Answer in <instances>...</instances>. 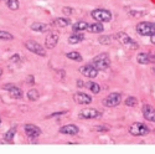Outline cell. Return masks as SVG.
<instances>
[{
    "instance_id": "6da1fadb",
    "label": "cell",
    "mask_w": 155,
    "mask_h": 154,
    "mask_svg": "<svg viewBox=\"0 0 155 154\" xmlns=\"http://www.w3.org/2000/svg\"><path fill=\"white\" fill-rule=\"evenodd\" d=\"M110 59H109V55L107 52H102V54H98L97 56H94L91 61L92 65L98 70V71H106L107 69H109L110 66Z\"/></svg>"
},
{
    "instance_id": "7a4b0ae2",
    "label": "cell",
    "mask_w": 155,
    "mask_h": 154,
    "mask_svg": "<svg viewBox=\"0 0 155 154\" xmlns=\"http://www.w3.org/2000/svg\"><path fill=\"white\" fill-rule=\"evenodd\" d=\"M135 30L139 35L141 36H153L155 35V22L151 21H143V22H138Z\"/></svg>"
},
{
    "instance_id": "3957f363",
    "label": "cell",
    "mask_w": 155,
    "mask_h": 154,
    "mask_svg": "<svg viewBox=\"0 0 155 154\" xmlns=\"http://www.w3.org/2000/svg\"><path fill=\"white\" fill-rule=\"evenodd\" d=\"M91 16L92 19H94L96 21H99V22H109L112 20V12L107 9H102V8H98V9H94L92 10L91 12Z\"/></svg>"
},
{
    "instance_id": "277c9868",
    "label": "cell",
    "mask_w": 155,
    "mask_h": 154,
    "mask_svg": "<svg viewBox=\"0 0 155 154\" xmlns=\"http://www.w3.org/2000/svg\"><path fill=\"white\" fill-rule=\"evenodd\" d=\"M114 38H115V40H118L123 46H127V47L132 49V50H135V49L139 47V45L133 40V38L129 36L128 34L123 32V31H119V32L115 34L114 35Z\"/></svg>"
},
{
    "instance_id": "5b68a950",
    "label": "cell",
    "mask_w": 155,
    "mask_h": 154,
    "mask_svg": "<svg viewBox=\"0 0 155 154\" xmlns=\"http://www.w3.org/2000/svg\"><path fill=\"white\" fill-rule=\"evenodd\" d=\"M24 46L26 47V50H29L30 52L37 55V56H40V57H45L46 56V49L44 46H41L40 44H38L37 41L35 40H28V41H25Z\"/></svg>"
},
{
    "instance_id": "8992f818",
    "label": "cell",
    "mask_w": 155,
    "mask_h": 154,
    "mask_svg": "<svg viewBox=\"0 0 155 154\" xmlns=\"http://www.w3.org/2000/svg\"><path fill=\"white\" fill-rule=\"evenodd\" d=\"M120 103H122V93L119 92H112L103 99V106L108 108L118 107Z\"/></svg>"
},
{
    "instance_id": "52a82bcc",
    "label": "cell",
    "mask_w": 155,
    "mask_h": 154,
    "mask_svg": "<svg viewBox=\"0 0 155 154\" xmlns=\"http://www.w3.org/2000/svg\"><path fill=\"white\" fill-rule=\"evenodd\" d=\"M150 132L149 127L145 126L144 123H140V122H135L133 123L130 127H129V133L134 137H144Z\"/></svg>"
},
{
    "instance_id": "ba28073f",
    "label": "cell",
    "mask_w": 155,
    "mask_h": 154,
    "mask_svg": "<svg viewBox=\"0 0 155 154\" xmlns=\"http://www.w3.org/2000/svg\"><path fill=\"white\" fill-rule=\"evenodd\" d=\"M3 89H5V91L9 93V96L11 98H14V99H21L22 96H24V92H22V89L15 85H12V83H6L3 86Z\"/></svg>"
},
{
    "instance_id": "9c48e42d",
    "label": "cell",
    "mask_w": 155,
    "mask_h": 154,
    "mask_svg": "<svg viewBox=\"0 0 155 154\" xmlns=\"http://www.w3.org/2000/svg\"><path fill=\"white\" fill-rule=\"evenodd\" d=\"M24 131H25V134L29 137V139H36L41 136V128L37 127L35 124H31V123H28L24 126Z\"/></svg>"
},
{
    "instance_id": "30bf717a",
    "label": "cell",
    "mask_w": 155,
    "mask_h": 154,
    "mask_svg": "<svg viewBox=\"0 0 155 154\" xmlns=\"http://www.w3.org/2000/svg\"><path fill=\"white\" fill-rule=\"evenodd\" d=\"M78 117L81 119H97L102 117V113L96 108H86L80 112Z\"/></svg>"
},
{
    "instance_id": "8fae6325",
    "label": "cell",
    "mask_w": 155,
    "mask_h": 154,
    "mask_svg": "<svg viewBox=\"0 0 155 154\" xmlns=\"http://www.w3.org/2000/svg\"><path fill=\"white\" fill-rule=\"evenodd\" d=\"M80 73L84 77H87V79H94V77L98 76V70L92 65V63H88V65H83L80 67Z\"/></svg>"
},
{
    "instance_id": "7c38bea8",
    "label": "cell",
    "mask_w": 155,
    "mask_h": 154,
    "mask_svg": "<svg viewBox=\"0 0 155 154\" xmlns=\"http://www.w3.org/2000/svg\"><path fill=\"white\" fill-rule=\"evenodd\" d=\"M58 40H60V35L57 31H51L48 32V35L46 36L45 38V47L47 50H52L56 47V45L58 44Z\"/></svg>"
},
{
    "instance_id": "4fadbf2b",
    "label": "cell",
    "mask_w": 155,
    "mask_h": 154,
    "mask_svg": "<svg viewBox=\"0 0 155 154\" xmlns=\"http://www.w3.org/2000/svg\"><path fill=\"white\" fill-rule=\"evenodd\" d=\"M73 101L78 105H89L92 102V97L84 92H76L73 95Z\"/></svg>"
},
{
    "instance_id": "5bb4252c",
    "label": "cell",
    "mask_w": 155,
    "mask_h": 154,
    "mask_svg": "<svg viewBox=\"0 0 155 154\" xmlns=\"http://www.w3.org/2000/svg\"><path fill=\"white\" fill-rule=\"evenodd\" d=\"M58 132L61 134H66V136H76L78 134L80 128L76 124H66V126H62L58 129Z\"/></svg>"
},
{
    "instance_id": "9a60e30c",
    "label": "cell",
    "mask_w": 155,
    "mask_h": 154,
    "mask_svg": "<svg viewBox=\"0 0 155 154\" xmlns=\"http://www.w3.org/2000/svg\"><path fill=\"white\" fill-rule=\"evenodd\" d=\"M141 112H143V117L147 121L155 123V109H154V107H151L150 105H144Z\"/></svg>"
},
{
    "instance_id": "2e32d148",
    "label": "cell",
    "mask_w": 155,
    "mask_h": 154,
    "mask_svg": "<svg viewBox=\"0 0 155 154\" xmlns=\"http://www.w3.org/2000/svg\"><path fill=\"white\" fill-rule=\"evenodd\" d=\"M50 28H51L50 25L45 24V22H32L30 25V29L36 32H47L50 30Z\"/></svg>"
},
{
    "instance_id": "e0dca14e",
    "label": "cell",
    "mask_w": 155,
    "mask_h": 154,
    "mask_svg": "<svg viewBox=\"0 0 155 154\" xmlns=\"http://www.w3.org/2000/svg\"><path fill=\"white\" fill-rule=\"evenodd\" d=\"M87 31L91 32V34H101V32L104 31V26H103V24L99 22V21L92 22V24H88Z\"/></svg>"
},
{
    "instance_id": "ac0fdd59",
    "label": "cell",
    "mask_w": 155,
    "mask_h": 154,
    "mask_svg": "<svg viewBox=\"0 0 155 154\" xmlns=\"http://www.w3.org/2000/svg\"><path fill=\"white\" fill-rule=\"evenodd\" d=\"M86 38V35L82 32H73L70 37H68V44L70 45H76V44H80Z\"/></svg>"
},
{
    "instance_id": "d6986e66",
    "label": "cell",
    "mask_w": 155,
    "mask_h": 154,
    "mask_svg": "<svg viewBox=\"0 0 155 154\" xmlns=\"http://www.w3.org/2000/svg\"><path fill=\"white\" fill-rule=\"evenodd\" d=\"M52 25L57 28H67L71 25V20L68 18H56L52 21Z\"/></svg>"
},
{
    "instance_id": "ffe728a7",
    "label": "cell",
    "mask_w": 155,
    "mask_h": 154,
    "mask_svg": "<svg viewBox=\"0 0 155 154\" xmlns=\"http://www.w3.org/2000/svg\"><path fill=\"white\" fill-rule=\"evenodd\" d=\"M87 28H88V22H87V21H77V22L72 24V30H73V32L86 31Z\"/></svg>"
},
{
    "instance_id": "44dd1931",
    "label": "cell",
    "mask_w": 155,
    "mask_h": 154,
    "mask_svg": "<svg viewBox=\"0 0 155 154\" xmlns=\"http://www.w3.org/2000/svg\"><path fill=\"white\" fill-rule=\"evenodd\" d=\"M137 62L140 65H149L150 60H149V52H139L137 55Z\"/></svg>"
},
{
    "instance_id": "7402d4cb",
    "label": "cell",
    "mask_w": 155,
    "mask_h": 154,
    "mask_svg": "<svg viewBox=\"0 0 155 154\" xmlns=\"http://www.w3.org/2000/svg\"><path fill=\"white\" fill-rule=\"evenodd\" d=\"M18 132V128L16 127H11L10 129L4 134V139H5V142L8 143H12V140H14V137Z\"/></svg>"
},
{
    "instance_id": "603a6c76",
    "label": "cell",
    "mask_w": 155,
    "mask_h": 154,
    "mask_svg": "<svg viewBox=\"0 0 155 154\" xmlns=\"http://www.w3.org/2000/svg\"><path fill=\"white\" fill-rule=\"evenodd\" d=\"M86 88H88L91 92H93L94 95H98L101 92V86L97 83V82H93V81H89V82H86Z\"/></svg>"
},
{
    "instance_id": "cb8c5ba5",
    "label": "cell",
    "mask_w": 155,
    "mask_h": 154,
    "mask_svg": "<svg viewBox=\"0 0 155 154\" xmlns=\"http://www.w3.org/2000/svg\"><path fill=\"white\" fill-rule=\"evenodd\" d=\"M67 59L70 60H73V61H77V62H81L83 59H82V55L78 52V51H70V52L66 54Z\"/></svg>"
},
{
    "instance_id": "d4e9b609",
    "label": "cell",
    "mask_w": 155,
    "mask_h": 154,
    "mask_svg": "<svg viewBox=\"0 0 155 154\" xmlns=\"http://www.w3.org/2000/svg\"><path fill=\"white\" fill-rule=\"evenodd\" d=\"M4 3H5V5H6L10 10H12V11H15V10H18V9L20 8L19 0H4Z\"/></svg>"
},
{
    "instance_id": "484cf974",
    "label": "cell",
    "mask_w": 155,
    "mask_h": 154,
    "mask_svg": "<svg viewBox=\"0 0 155 154\" xmlns=\"http://www.w3.org/2000/svg\"><path fill=\"white\" fill-rule=\"evenodd\" d=\"M0 40L3 41H11L14 40V35L6 30H0Z\"/></svg>"
},
{
    "instance_id": "4316f807",
    "label": "cell",
    "mask_w": 155,
    "mask_h": 154,
    "mask_svg": "<svg viewBox=\"0 0 155 154\" xmlns=\"http://www.w3.org/2000/svg\"><path fill=\"white\" fill-rule=\"evenodd\" d=\"M28 98L30 101L35 102V101H37L38 98H40V92H38L36 88H31L30 91H28Z\"/></svg>"
},
{
    "instance_id": "83f0119b",
    "label": "cell",
    "mask_w": 155,
    "mask_h": 154,
    "mask_svg": "<svg viewBox=\"0 0 155 154\" xmlns=\"http://www.w3.org/2000/svg\"><path fill=\"white\" fill-rule=\"evenodd\" d=\"M124 105L128 106V107H135V106L138 105V99H137L135 97H133V96H129V97L125 98Z\"/></svg>"
},
{
    "instance_id": "f1b7e54d",
    "label": "cell",
    "mask_w": 155,
    "mask_h": 154,
    "mask_svg": "<svg viewBox=\"0 0 155 154\" xmlns=\"http://www.w3.org/2000/svg\"><path fill=\"white\" fill-rule=\"evenodd\" d=\"M98 42L101 45H110L112 44V36H109V35H102L98 38Z\"/></svg>"
},
{
    "instance_id": "f546056e",
    "label": "cell",
    "mask_w": 155,
    "mask_h": 154,
    "mask_svg": "<svg viewBox=\"0 0 155 154\" xmlns=\"http://www.w3.org/2000/svg\"><path fill=\"white\" fill-rule=\"evenodd\" d=\"M94 131L96 132H99V133H107L108 131H109V127L108 126H96L94 127Z\"/></svg>"
},
{
    "instance_id": "4dcf8cb0",
    "label": "cell",
    "mask_w": 155,
    "mask_h": 154,
    "mask_svg": "<svg viewBox=\"0 0 155 154\" xmlns=\"http://www.w3.org/2000/svg\"><path fill=\"white\" fill-rule=\"evenodd\" d=\"M62 12L64 15H72L73 12H74V9L73 8H70V6H64V8H62Z\"/></svg>"
},
{
    "instance_id": "1f68e13d",
    "label": "cell",
    "mask_w": 155,
    "mask_h": 154,
    "mask_svg": "<svg viewBox=\"0 0 155 154\" xmlns=\"http://www.w3.org/2000/svg\"><path fill=\"white\" fill-rule=\"evenodd\" d=\"M67 112H64V111H61V112H55V113H51L47 116V118H52V117H57V116H62V114H66Z\"/></svg>"
},
{
    "instance_id": "d6a6232c",
    "label": "cell",
    "mask_w": 155,
    "mask_h": 154,
    "mask_svg": "<svg viewBox=\"0 0 155 154\" xmlns=\"http://www.w3.org/2000/svg\"><path fill=\"white\" fill-rule=\"evenodd\" d=\"M10 62H12V63H16V62H20V56H19L18 54H15V55H12V56L10 57Z\"/></svg>"
},
{
    "instance_id": "836d02e7",
    "label": "cell",
    "mask_w": 155,
    "mask_h": 154,
    "mask_svg": "<svg viewBox=\"0 0 155 154\" xmlns=\"http://www.w3.org/2000/svg\"><path fill=\"white\" fill-rule=\"evenodd\" d=\"M26 82L29 83V85H35V77L32 76V75H29L28 77H26Z\"/></svg>"
},
{
    "instance_id": "e575fe53",
    "label": "cell",
    "mask_w": 155,
    "mask_h": 154,
    "mask_svg": "<svg viewBox=\"0 0 155 154\" xmlns=\"http://www.w3.org/2000/svg\"><path fill=\"white\" fill-rule=\"evenodd\" d=\"M149 60H150V63H155V52H153V51L149 52Z\"/></svg>"
},
{
    "instance_id": "d590c367",
    "label": "cell",
    "mask_w": 155,
    "mask_h": 154,
    "mask_svg": "<svg viewBox=\"0 0 155 154\" xmlns=\"http://www.w3.org/2000/svg\"><path fill=\"white\" fill-rule=\"evenodd\" d=\"M86 82H83L82 80H77V87H84Z\"/></svg>"
},
{
    "instance_id": "8d00e7d4",
    "label": "cell",
    "mask_w": 155,
    "mask_h": 154,
    "mask_svg": "<svg viewBox=\"0 0 155 154\" xmlns=\"http://www.w3.org/2000/svg\"><path fill=\"white\" fill-rule=\"evenodd\" d=\"M150 42H151L153 45H155V35H153V36H150Z\"/></svg>"
},
{
    "instance_id": "74e56055",
    "label": "cell",
    "mask_w": 155,
    "mask_h": 154,
    "mask_svg": "<svg viewBox=\"0 0 155 154\" xmlns=\"http://www.w3.org/2000/svg\"><path fill=\"white\" fill-rule=\"evenodd\" d=\"M2 75H3V70L0 69V77H2Z\"/></svg>"
},
{
    "instance_id": "f35d334b",
    "label": "cell",
    "mask_w": 155,
    "mask_h": 154,
    "mask_svg": "<svg viewBox=\"0 0 155 154\" xmlns=\"http://www.w3.org/2000/svg\"><path fill=\"white\" fill-rule=\"evenodd\" d=\"M0 127H2V117H0Z\"/></svg>"
}]
</instances>
